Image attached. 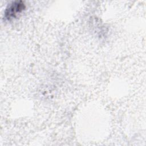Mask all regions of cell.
Wrapping results in <instances>:
<instances>
[{"label":"cell","mask_w":146,"mask_h":146,"mask_svg":"<svg viewBox=\"0 0 146 146\" xmlns=\"http://www.w3.org/2000/svg\"><path fill=\"white\" fill-rule=\"evenodd\" d=\"M25 8V5L22 1H16L10 3L6 9L5 12V18L7 19L13 18L18 13L21 12Z\"/></svg>","instance_id":"6da1fadb"}]
</instances>
